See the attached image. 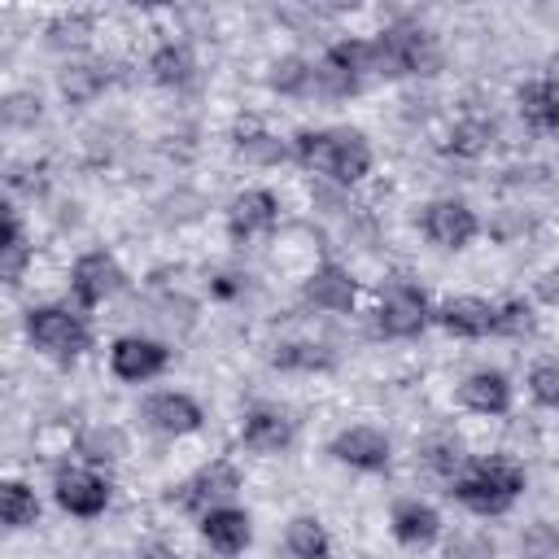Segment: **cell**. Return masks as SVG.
<instances>
[{
  "label": "cell",
  "mask_w": 559,
  "mask_h": 559,
  "mask_svg": "<svg viewBox=\"0 0 559 559\" xmlns=\"http://www.w3.org/2000/svg\"><path fill=\"white\" fill-rule=\"evenodd\" d=\"M284 546L297 555V559H328V533L314 515H297L284 533Z\"/></svg>",
  "instance_id": "21"
},
{
  "label": "cell",
  "mask_w": 559,
  "mask_h": 559,
  "mask_svg": "<svg viewBox=\"0 0 559 559\" xmlns=\"http://www.w3.org/2000/svg\"><path fill=\"white\" fill-rule=\"evenodd\" d=\"M528 384H533V397H537L542 406H559V362H542V367H533Z\"/></svg>",
  "instance_id": "28"
},
{
  "label": "cell",
  "mask_w": 559,
  "mask_h": 559,
  "mask_svg": "<svg viewBox=\"0 0 559 559\" xmlns=\"http://www.w3.org/2000/svg\"><path fill=\"white\" fill-rule=\"evenodd\" d=\"M306 301H314L319 310H349L354 306V280H349V271H341L336 262H323L306 280Z\"/></svg>",
  "instance_id": "16"
},
{
  "label": "cell",
  "mask_w": 559,
  "mask_h": 559,
  "mask_svg": "<svg viewBox=\"0 0 559 559\" xmlns=\"http://www.w3.org/2000/svg\"><path fill=\"white\" fill-rule=\"evenodd\" d=\"M87 31H92V26H87V17H79V13H74V17H61V22H52V35H57V44H83V39H87Z\"/></svg>",
  "instance_id": "32"
},
{
  "label": "cell",
  "mask_w": 559,
  "mask_h": 559,
  "mask_svg": "<svg viewBox=\"0 0 559 559\" xmlns=\"http://www.w3.org/2000/svg\"><path fill=\"white\" fill-rule=\"evenodd\" d=\"M26 332H31L35 349H44L48 358H61V362H66V358H79V354L87 349V328H83V319L70 314V310H61V306H39V310H31Z\"/></svg>",
  "instance_id": "4"
},
{
  "label": "cell",
  "mask_w": 559,
  "mask_h": 559,
  "mask_svg": "<svg viewBox=\"0 0 559 559\" xmlns=\"http://www.w3.org/2000/svg\"><path fill=\"white\" fill-rule=\"evenodd\" d=\"M371 52H376V74H432L437 66V48H432V35L415 22H397L389 31H380V39H371Z\"/></svg>",
  "instance_id": "3"
},
{
  "label": "cell",
  "mask_w": 559,
  "mask_h": 559,
  "mask_svg": "<svg viewBox=\"0 0 559 559\" xmlns=\"http://www.w3.org/2000/svg\"><path fill=\"white\" fill-rule=\"evenodd\" d=\"M22 266H26V240H22L17 214L9 210V214H4V245H0V275H4L9 284H17Z\"/></svg>",
  "instance_id": "24"
},
{
  "label": "cell",
  "mask_w": 559,
  "mask_h": 559,
  "mask_svg": "<svg viewBox=\"0 0 559 559\" xmlns=\"http://www.w3.org/2000/svg\"><path fill=\"white\" fill-rule=\"evenodd\" d=\"M493 332H507V336H524V332H533V310H528L524 301H511V306H502V310H498V323H493Z\"/></svg>",
  "instance_id": "29"
},
{
  "label": "cell",
  "mask_w": 559,
  "mask_h": 559,
  "mask_svg": "<svg viewBox=\"0 0 559 559\" xmlns=\"http://www.w3.org/2000/svg\"><path fill=\"white\" fill-rule=\"evenodd\" d=\"M57 502H61L70 515L92 520V515L105 511L109 485H105V476H96V472H87V467H66V472H57Z\"/></svg>",
  "instance_id": "7"
},
{
  "label": "cell",
  "mask_w": 559,
  "mask_h": 559,
  "mask_svg": "<svg viewBox=\"0 0 559 559\" xmlns=\"http://www.w3.org/2000/svg\"><path fill=\"white\" fill-rule=\"evenodd\" d=\"M166 362H170L166 345H157V341H144V336H122V341L114 345V354H109V367H114V376H118V380H131V384L162 376V371H166Z\"/></svg>",
  "instance_id": "6"
},
{
  "label": "cell",
  "mask_w": 559,
  "mask_h": 559,
  "mask_svg": "<svg viewBox=\"0 0 559 559\" xmlns=\"http://www.w3.org/2000/svg\"><path fill=\"white\" fill-rule=\"evenodd\" d=\"M459 397H463V406H472V411H480V415H502V411L511 406V384H507V376H498V371H476V376L463 380Z\"/></svg>",
  "instance_id": "17"
},
{
  "label": "cell",
  "mask_w": 559,
  "mask_h": 559,
  "mask_svg": "<svg viewBox=\"0 0 559 559\" xmlns=\"http://www.w3.org/2000/svg\"><path fill=\"white\" fill-rule=\"evenodd\" d=\"M441 533V520L428 502H397L393 507V537L402 546H428Z\"/></svg>",
  "instance_id": "18"
},
{
  "label": "cell",
  "mask_w": 559,
  "mask_h": 559,
  "mask_svg": "<svg viewBox=\"0 0 559 559\" xmlns=\"http://www.w3.org/2000/svg\"><path fill=\"white\" fill-rule=\"evenodd\" d=\"M70 288L83 306H100L105 297H114L122 288V271L109 253H83L74 262V275H70Z\"/></svg>",
  "instance_id": "8"
},
{
  "label": "cell",
  "mask_w": 559,
  "mask_h": 559,
  "mask_svg": "<svg viewBox=\"0 0 559 559\" xmlns=\"http://www.w3.org/2000/svg\"><path fill=\"white\" fill-rule=\"evenodd\" d=\"M92 87H96V79H92V70H87V66H74V70H66V74H61V92H66V96H74V100H83Z\"/></svg>",
  "instance_id": "31"
},
{
  "label": "cell",
  "mask_w": 559,
  "mask_h": 559,
  "mask_svg": "<svg viewBox=\"0 0 559 559\" xmlns=\"http://www.w3.org/2000/svg\"><path fill=\"white\" fill-rule=\"evenodd\" d=\"M310 83H314L323 96H349V92H358V83H362V79H358L349 66H341V61L328 52V57L314 66V79H310Z\"/></svg>",
  "instance_id": "23"
},
{
  "label": "cell",
  "mask_w": 559,
  "mask_h": 559,
  "mask_svg": "<svg viewBox=\"0 0 559 559\" xmlns=\"http://www.w3.org/2000/svg\"><path fill=\"white\" fill-rule=\"evenodd\" d=\"M227 223H231V236H236V240H249V236L266 231V227L275 223V197L262 192V188L240 192V197L231 201V210H227Z\"/></svg>",
  "instance_id": "13"
},
{
  "label": "cell",
  "mask_w": 559,
  "mask_h": 559,
  "mask_svg": "<svg viewBox=\"0 0 559 559\" xmlns=\"http://www.w3.org/2000/svg\"><path fill=\"white\" fill-rule=\"evenodd\" d=\"M332 454L349 467H362V472H380L389 463V437L376 432V428H345L332 437Z\"/></svg>",
  "instance_id": "10"
},
{
  "label": "cell",
  "mask_w": 559,
  "mask_h": 559,
  "mask_svg": "<svg viewBox=\"0 0 559 559\" xmlns=\"http://www.w3.org/2000/svg\"><path fill=\"white\" fill-rule=\"evenodd\" d=\"M249 157H266V162H275V157H284V148L275 144V140H266V135H253V140H245L240 144Z\"/></svg>",
  "instance_id": "33"
},
{
  "label": "cell",
  "mask_w": 559,
  "mask_h": 559,
  "mask_svg": "<svg viewBox=\"0 0 559 559\" xmlns=\"http://www.w3.org/2000/svg\"><path fill=\"white\" fill-rule=\"evenodd\" d=\"M201 533H205V542H210L218 555H240V550L249 546V537H253L249 515L236 511V507H214V511H205Z\"/></svg>",
  "instance_id": "11"
},
{
  "label": "cell",
  "mask_w": 559,
  "mask_h": 559,
  "mask_svg": "<svg viewBox=\"0 0 559 559\" xmlns=\"http://www.w3.org/2000/svg\"><path fill=\"white\" fill-rule=\"evenodd\" d=\"M424 231L441 249H463L476 236V214L463 201H432L424 210Z\"/></svg>",
  "instance_id": "9"
},
{
  "label": "cell",
  "mask_w": 559,
  "mask_h": 559,
  "mask_svg": "<svg viewBox=\"0 0 559 559\" xmlns=\"http://www.w3.org/2000/svg\"><path fill=\"white\" fill-rule=\"evenodd\" d=\"M550 79H559V57H550Z\"/></svg>",
  "instance_id": "34"
},
{
  "label": "cell",
  "mask_w": 559,
  "mask_h": 559,
  "mask_svg": "<svg viewBox=\"0 0 559 559\" xmlns=\"http://www.w3.org/2000/svg\"><path fill=\"white\" fill-rule=\"evenodd\" d=\"M0 507H4V524H9V528H26V524H35V515H39V502H35V493H31L22 480H9V485H4Z\"/></svg>",
  "instance_id": "25"
},
{
  "label": "cell",
  "mask_w": 559,
  "mask_h": 559,
  "mask_svg": "<svg viewBox=\"0 0 559 559\" xmlns=\"http://www.w3.org/2000/svg\"><path fill=\"white\" fill-rule=\"evenodd\" d=\"M144 419L162 432H192L201 424V406L188 393H157L144 402Z\"/></svg>",
  "instance_id": "15"
},
{
  "label": "cell",
  "mask_w": 559,
  "mask_h": 559,
  "mask_svg": "<svg viewBox=\"0 0 559 559\" xmlns=\"http://www.w3.org/2000/svg\"><path fill=\"white\" fill-rule=\"evenodd\" d=\"M183 489H188V493H183L188 507H205V511H214V507H223V502L240 489V476H236L231 463H210V467L197 472Z\"/></svg>",
  "instance_id": "12"
},
{
  "label": "cell",
  "mask_w": 559,
  "mask_h": 559,
  "mask_svg": "<svg viewBox=\"0 0 559 559\" xmlns=\"http://www.w3.org/2000/svg\"><path fill=\"white\" fill-rule=\"evenodd\" d=\"M79 450H83L87 459H118V454L127 450V437H122L118 428H92V432H83Z\"/></svg>",
  "instance_id": "26"
},
{
  "label": "cell",
  "mask_w": 559,
  "mask_h": 559,
  "mask_svg": "<svg viewBox=\"0 0 559 559\" xmlns=\"http://www.w3.org/2000/svg\"><path fill=\"white\" fill-rule=\"evenodd\" d=\"M288 441H293V419L288 415H280V411H253L245 419V445L249 450L271 454V450H284Z\"/></svg>",
  "instance_id": "19"
},
{
  "label": "cell",
  "mask_w": 559,
  "mask_h": 559,
  "mask_svg": "<svg viewBox=\"0 0 559 559\" xmlns=\"http://www.w3.org/2000/svg\"><path fill=\"white\" fill-rule=\"evenodd\" d=\"M520 114L528 127L546 131V127H559V92L550 83H524L520 87Z\"/></svg>",
  "instance_id": "20"
},
{
  "label": "cell",
  "mask_w": 559,
  "mask_h": 559,
  "mask_svg": "<svg viewBox=\"0 0 559 559\" xmlns=\"http://www.w3.org/2000/svg\"><path fill=\"white\" fill-rule=\"evenodd\" d=\"M297 157L301 166L332 175L341 183H358L371 166V148L358 131H301L297 135Z\"/></svg>",
  "instance_id": "1"
},
{
  "label": "cell",
  "mask_w": 559,
  "mask_h": 559,
  "mask_svg": "<svg viewBox=\"0 0 559 559\" xmlns=\"http://www.w3.org/2000/svg\"><path fill=\"white\" fill-rule=\"evenodd\" d=\"M148 70H153L157 83H166V87H183V83L192 79V52H188L183 44H162V48L153 52Z\"/></svg>",
  "instance_id": "22"
},
{
  "label": "cell",
  "mask_w": 559,
  "mask_h": 559,
  "mask_svg": "<svg viewBox=\"0 0 559 559\" xmlns=\"http://www.w3.org/2000/svg\"><path fill=\"white\" fill-rule=\"evenodd\" d=\"M520 489H524V472L511 459H485L463 480H454L459 502L472 507L476 515H502Z\"/></svg>",
  "instance_id": "2"
},
{
  "label": "cell",
  "mask_w": 559,
  "mask_h": 559,
  "mask_svg": "<svg viewBox=\"0 0 559 559\" xmlns=\"http://www.w3.org/2000/svg\"><path fill=\"white\" fill-rule=\"evenodd\" d=\"M376 323H380V332H384V336H415V332L428 323L424 293H419V288H411V284H393V288L380 297Z\"/></svg>",
  "instance_id": "5"
},
{
  "label": "cell",
  "mask_w": 559,
  "mask_h": 559,
  "mask_svg": "<svg viewBox=\"0 0 559 559\" xmlns=\"http://www.w3.org/2000/svg\"><path fill=\"white\" fill-rule=\"evenodd\" d=\"M310 79H314V70H310L301 57L275 61V74H271V83H275L280 92H301V87H310Z\"/></svg>",
  "instance_id": "27"
},
{
  "label": "cell",
  "mask_w": 559,
  "mask_h": 559,
  "mask_svg": "<svg viewBox=\"0 0 559 559\" xmlns=\"http://www.w3.org/2000/svg\"><path fill=\"white\" fill-rule=\"evenodd\" d=\"M275 362H280V367H306V371H314V367H328L332 354H319L314 345H284V349L275 354Z\"/></svg>",
  "instance_id": "30"
},
{
  "label": "cell",
  "mask_w": 559,
  "mask_h": 559,
  "mask_svg": "<svg viewBox=\"0 0 559 559\" xmlns=\"http://www.w3.org/2000/svg\"><path fill=\"white\" fill-rule=\"evenodd\" d=\"M437 319H441V328H450L459 336H485V332H493L498 310L489 301H480V297H454V301H445L437 310Z\"/></svg>",
  "instance_id": "14"
}]
</instances>
